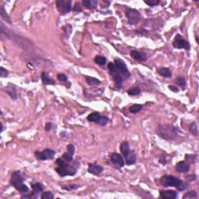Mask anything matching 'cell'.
I'll list each match as a JSON object with an SVG mask.
<instances>
[{"label": "cell", "mask_w": 199, "mask_h": 199, "mask_svg": "<svg viewBox=\"0 0 199 199\" xmlns=\"http://www.w3.org/2000/svg\"><path fill=\"white\" fill-rule=\"evenodd\" d=\"M75 153V147L72 144H69L67 145V151L62 155L64 160L67 162H71L73 160V156Z\"/></svg>", "instance_id": "cell-15"}, {"label": "cell", "mask_w": 199, "mask_h": 199, "mask_svg": "<svg viewBox=\"0 0 199 199\" xmlns=\"http://www.w3.org/2000/svg\"><path fill=\"white\" fill-rule=\"evenodd\" d=\"M108 70H109V73L111 76L112 79L115 82V86H117L118 89H121V86H122L123 83V79L122 76H121V73H120L119 69H117V67L116 66V65L113 62H110L108 63L107 65Z\"/></svg>", "instance_id": "cell-6"}, {"label": "cell", "mask_w": 199, "mask_h": 199, "mask_svg": "<svg viewBox=\"0 0 199 199\" xmlns=\"http://www.w3.org/2000/svg\"><path fill=\"white\" fill-rule=\"evenodd\" d=\"M145 4H147L148 6H156L160 4V1L158 0H150V1H144Z\"/></svg>", "instance_id": "cell-35"}, {"label": "cell", "mask_w": 199, "mask_h": 199, "mask_svg": "<svg viewBox=\"0 0 199 199\" xmlns=\"http://www.w3.org/2000/svg\"><path fill=\"white\" fill-rule=\"evenodd\" d=\"M160 197L166 199H175L177 197V192L172 190L160 191Z\"/></svg>", "instance_id": "cell-17"}, {"label": "cell", "mask_w": 199, "mask_h": 199, "mask_svg": "<svg viewBox=\"0 0 199 199\" xmlns=\"http://www.w3.org/2000/svg\"><path fill=\"white\" fill-rule=\"evenodd\" d=\"M6 92H7L8 94L11 97L12 99H13V100H16V99H17V91H16L15 86H13L12 84H9V86L6 87Z\"/></svg>", "instance_id": "cell-22"}, {"label": "cell", "mask_w": 199, "mask_h": 199, "mask_svg": "<svg viewBox=\"0 0 199 199\" xmlns=\"http://www.w3.org/2000/svg\"><path fill=\"white\" fill-rule=\"evenodd\" d=\"M169 89L171 90V91L174 92V93H178L179 92V89L177 87V86H173V85H169Z\"/></svg>", "instance_id": "cell-40"}, {"label": "cell", "mask_w": 199, "mask_h": 199, "mask_svg": "<svg viewBox=\"0 0 199 199\" xmlns=\"http://www.w3.org/2000/svg\"><path fill=\"white\" fill-rule=\"evenodd\" d=\"M55 151L51 149H46L44 151H35L34 152L35 157L39 160H53L55 156Z\"/></svg>", "instance_id": "cell-7"}, {"label": "cell", "mask_w": 199, "mask_h": 199, "mask_svg": "<svg viewBox=\"0 0 199 199\" xmlns=\"http://www.w3.org/2000/svg\"><path fill=\"white\" fill-rule=\"evenodd\" d=\"M104 171V167L97 163H89L88 166V172L95 176H99Z\"/></svg>", "instance_id": "cell-13"}, {"label": "cell", "mask_w": 199, "mask_h": 199, "mask_svg": "<svg viewBox=\"0 0 199 199\" xmlns=\"http://www.w3.org/2000/svg\"><path fill=\"white\" fill-rule=\"evenodd\" d=\"M73 11L74 12H81L82 11V9H81V6H80L79 2H76L74 6V9H73Z\"/></svg>", "instance_id": "cell-38"}, {"label": "cell", "mask_w": 199, "mask_h": 199, "mask_svg": "<svg viewBox=\"0 0 199 199\" xmlns=\"http://www.w3.org/2000/svg\"><path fill=\"white\" fill-rule=\"evenodd\" d=\"M161 184L164 188L168 187H175L180 191H184L188 188V184L183 182L181 179L173 177L171 175H164L161 178Z\"/></svg>", "instance_id": "cell-1"}, {"label": "cell", "mask_w": 199, "mask_h": 199, "mask_svg": "<svg viewBox=\"0 0 199 199\" xmlns=\"http://www.w3.org/2000/svg\"><path fill=\"white\" fill-rule=\"evenodd\" d=\"M52 128V125L51 123H47L46 125H45V131L46 132H49V131H51V129Z\"/></svg>", "instance_id": "cell-41"}, {"label": "cell", "mask_w": 199, "mask_h": 199, "mask_svg": "<svg viewBox=\"0 0 199 199\" xmlns=\"http://www.w3.org/2000/svg\"><path fill=\"white\" fill-rule=\"evenodd\" d=\"M79 188V185H70L69 186V188H65V189H67V190H72V189H76V188Z\"/></svg>", "instance_id": "cell-42"}, {"label": "cell", "mask_w": 199, "mask_h": 199, "mask_svg": "<svg viewBox=\"0 0 199 199\" xmlns=\"http://www.w3.org/2000/svg\"><path fill=\"white\" fill-rule=\"evenodd\" d=\"M58 79L60 80V81H61V82H66L68 79L67 76H66L65 74H62V73H59V74H58Z\"/></svg>", "instance_id": "cell-37"}, {"label": "cell", "mask_w": 199, "mask_h": 199, "mask_svg": "<svg viewBox=\"0 0 199 199\" xmlns=\"http://www.w3.org/2000/svg\"><path fill=\"white\" fill-rule=\"evenodd\" d=\"M1 17L3 20L7 21L8 23H11V20H10V19H9V17L8 16V14L6 13V9L4 8V6H2L1 7Z\"/></svg>", "instance_id": "cell-32"}, {"label": "cell", "mask_w": 199, "mask_h": 199, "mask_svg": "<svg viewBox=\"0 0 199 199\" xmlns=\"http://www.w3.org/2000/svg\"><path fill=\"white\" fill-rule=\"evenodd\" d=\"M186 178L188 181H193L196 179V176L194 174H191V175H188V176H187Z\"/></svg>", "instance_id": "cell-39"}, {"label": "cell", "mask_w": 199, "mask_h": 199, "mask_svg": "<svg viewBox=\"0 0 199 199\" xmlns=\"http://www.w3.org/2000/svg\"><path fill=\"white\" fill-rule=\"evenodd\" d=\"M54 197V194H53L51 192H49V191L43 192L41 195V199H53Z\"/></svg>", "instance_id": "cell-33"}, {"label": "cell", "mask_w": 199, "mask_h": 199, "mask_svg": "<svg viewBox=\"0 0 199 199\" xmlns=\"http://www.w3.org/2000/svg\"><path fill=\"white\" fill-rule=\"evenodd\" d=\"M189 131H190V132L193 135L197 136V135H198V131H197V126L196 122H193L191 124L190 127H189Z\"/></svg>", "instance_id": "cell-28"}, {"label": "cell", "mask_w": 199, "mask_h": 199, "mask_svg": "<svg viewBox=\"0 0 199 199\" xmlns=\"http://www.w3.org/2000/svg\"><path fill=\"white\" fill-rule=\"evenodd\" d=\"M57 167L55 168V171L57 172L60 177H66V176H74L76 174L77 169L73 166L70 165L68 163L65 162L62 159L58 158L56 160Z\"/></svg>", "instance_id": "cell-3"}, {"label": "cell", "mask_w": 199, "mask_h": 199, "mask_svg": "<svg viewBox=\"0 0 199 199\" xmlns=\"http://www.w3.org/2000/svg\"><path fill=\"white\" fill-rule=\"evenodd\" d=\"M32 189L34 191V193L38 195V194L43 192L44 185L41 183H35V184H30Z\"/></svg>", "instance_id": "cell-21"}, {"label": "cell", "mask_w": 199, "mask_h": 199, "mask_svg": "<svg viewBox=\"0 0 199 199\" xmlns=\"http://www.w3.org/2000/svg\"><path fill=\"white\" fill-rule=\"evenodd\" d=\"M86 82L90 86H97L99 84L101 83V80H99L98 79L94 78V77H90V76H86Z\"/></svg>", "instance_id": "cell-24"}, {"label": "cell", "mask_w": 199, "mask_h": 199, "mask_svg": "<svg viewBox=\"0 0 199 199\" xmlns=\"http://www.w3.org/2000/svg\"><path fill=\"white\" fill-rule=\"evenodd\" d=\"M126 17L129 20V23L131 25L138 24L140 21V13L138 10L135 9H129L126 11Z\"/></svg>", "instance_id": "cell-9"}, {"label": "cell", "mask_w": 199, "mask_h": 199, "mask_svg": "<svg viewBox=\"0 0 199 199\" xmlns=\"http://www.w3.org/2000/svg\"><path fill=\"white\" fill-rule=\"evenodd\" d=\"M94 61H95L97 65H101V66H103V65H106L107 63V58L104 56L101 55H97L94 58Z\"/></svg>", "instance_id": "cell-26"}, {"label": "cell", "mask_w": 199, "mask_h": 199, "mask_svg": "<svg viewBox=\"0 0 199 199\" xmlns=\"http://www.w3.org/2000/svg\"><path fill=\"white\" fill-rule=\"evenodd\" d=\"M175 169L178 173H188L190 170V165L187 161H180L175 166Z\"/></svg>", "instance_id": "cell-14"}, {"label": "cell", "mask_w": 199, "mask_h": 199, "mask_svg": "<svg viewBox=\"0 0 199 199\" xmlns=\"http://www.w3.org/2000/svg\"><path fill=\"white\" fill-rule=\"evenodd\" d=\"M41 79H42V82L45 85H54V79L50 78L48 76V73H46V72H42V73H41Z\"/></svg>", "instance_id": "cell-18"}, {"label": "cell", "mask_w": 199, "mask_h": 199, "mask_svg": "<svg viewBox=\"0 0 199 199\" xmlns=\"http://www.w3.org/2000/svg\"><path fill=\"white\" fill-rule=\"evenodd\" d=\"M56 6L61 14L64 15L69 13L72 9V1L70 0H58L56 1Z\"/></svg>", "instance_id": "cell-11"}, {"label": "cell", "mask_w": 199, "mask_h": 199, "mask_svg": "<svg viewBox=\"0 0 199 199\" xmlns=\"http://www.w3.org/2000/svg\"><path fill=\"white\" fill-rule=\"evenodd\" d=\"M176 83H177L178 86L183 87V89H185V87H186V84H187L186 79H185L184 77H181V76L177 77V79H176Z\"/></svg>", "instance_id": "cell-29"}, {"label": "cell", "mask_w": 199, "mask_h": 199, "mask_svg": "<svg viewBox=\"0 0 199 199\" xmlns=\"http://www.w3.org/2000/svg\"><path fill=\"white\" fill-rule=\"evenodd\" d=\"M173 48L177 49H185V50H190V44L186 40L184 39V37L181 34H177L175 36L174 40L173 41Z\"/></svg>", "instance_id": "cell-8"}, {"label": "cell", "mask_w": 199, "mask_h": 199, "mask_svg": "<svg viewBox=\"0 0 199 199\" xmlns=\"http://www.w3.org/2000/svg\"><path fill=\"white\" fill-rule=\"evenodd\" d=\"M113 63L115 64L117 69H119L120 73H121V76H122L123 79H129V77L131 76L130 72H129V69L127 67L126 64L125 63V61H123L122 59H121V58H115Z\"/></svg>", "instance_id": "cell-10"}, {"label": "cell", "mask_w": 199, "mask_h": 199, "mask_svg": "<svg viewBox=\"0 0 199 199\" xmlns=\"http://www.w3.org/2000/svg\"><path fill=\"white\" fill-rule=\"evenodd\" d=\"M121 153L125 157V163L128 166L134 165L136 163V155L134 150H132L129 147V144L127 141H123L120 145Z\"/></svg>", "instance_id": "cell-5"}, {"label": "cell", "mask_w": 199, "mask_h": 199, "mask_svg": "<svg viewBox=\"0 0 199 199\" xmlns=\"http://www.w3.org/2000/svg\"><path fill=\"white\" fill-rule=\"evenodd\" d=\"M127 93H128V94H129V96L134 97V96L138 95V94L141 93V89H140L138 86H134V87H132L128 89Z\"/></svg>", "instance_id": "cell-25"}, {"label": "cell", "mask_w": 199, "mask_h": 199, "mask_svg": "<svg viewBox=\"0 0 199 199\" xmlns=\"http://www.w3.org/2000/svg\"><path fill=\"white\" fill-rule=\"evenodd\" d=\"M185 159L187 162L191 163H195L197 160V156L196 155H185Z\"/></svg>", "instance_id": "cell-31"}, {"label": "cell", "mask_w": 199, "mask_h": 199, "mask_svg": "<svg viewBox=\"0 0 199 199\" xmlns=\"http://www.w3.org/2000/svg\"><path fill=\"white\" fill-rule=\"evenodd\" d=\"M130 55L132 58H134L135 61H145L147 60V56L144 52L139 51L137 50H132L130 52Z\"/></svg>", "instance_id": "cell-16"}, {"label": "cell", "mask_w": 199, "mask_h": 199, "mask_svg": "<svg viewBox=\"0 0 199 199\" xmlns=\"http://www.w3.org/2000/svg\"><path fill=\"white\" fill-rule=\"evenodd\" d=\"M179 129L171 125H160L156 131V134L160 138L166 140H173L178 136Z\"/></svg>", "instance_id": "cell-2"}, {"label": "cell", "mask_w": 199, "mask_h": 199, "mask_svg": "<svg viewBox=\"0 0 199 199\" xmlns=\"http://www.w3.org/2000/svg\"><path fill=\"white\" fill-rule=\"evenodd\" d=\"M110 161L113 164L117 165L119 167H123L125 166V160L122 156L117 153H113L110 155Z\"/></svg>", "instance_id": "cell-12"}, {"label": "cell", "mask_w": 199, "mask_h": 199, "mask_svg": "<svg viewBox=\"0 0 199 199\" xmlns=\"http://www.w3.org/2000/svg\"><path fill=\"white\" fill-rule=\"evenodd\" d=\"M109 122V119L108 117H105V116H101V118L100 119L99 122L97 123L99 125H101V126H105L106 125H107V123Z\"/></svg>", "instance_id": "cell-34"}, {"label": "cell", "mask_w": 199, "mask_h": 199, "mask_svg": "<svg viewBox=\"0 0 199 199\" xmlns=\"http://www.w3.org/2000/svg\"><path fill=\"white\" fill-rule=\"evenodd\" d=\"M24 181V177L23 176L20 170H16V171L13 172L11 175V179H10V184L16 190L23 194L29 191V188L26 184H23Z\"/></svg>", "instance_id": "cell-4"}, {"label": "cell", "mask_w": 199, "mask_h": 199, "mask_svg": "<svg viewBox=\"0 0 199 199\" xmlns=\"http://www.w3.org/2000/svg\"><path fill=\"white\" fill-rule=\"evenodd\" d=\"M197 197V194L195 191H188V193L184 194V195L183 196L184 199H188V198H196Z\"/></svg>", "instance_id": "cell-30"}, {"label": "cell", "mask_w": 199, "mask_h": 199, "mask_svg": "<svg viewBox=\"0 0 199 199\" xmlns=\"http://www.w3.org/2000/svg\"><path fill=\"white\" fill-rule=\"evenodd\" d=\"M82 4L85 7L89 8V9H93V8L97 7V0H83Z\"/></svg>", "instance_id": "cell-23"}, {"label": "cell", "mask_w": 199, "mask_h": 199, "mask_svg": "<svg viewBox=\"0 0 199 199\" xmlns=\"http://www.w3.org/2000/svg\"><path fill=\"white\" fill-rule=\"evenodd\" d=\"M8 74H9L8 70H6V69H4L3 67L0 68V76H1V77H7Z\"/></svg>", "instance_id": "cell-36"}, {"label": "cell", "mask_w": 199, "mask_h": 199, "mask_svg": "<svg viewBox=\"0 0 199 199\" xmlns=\"http://www.w3.org/2000/svg\"><path fill=\"white\" fill-rule=\"evenodd\" d=\"M158 73L163 77H165V78H170L172 76V73L171 71L169 70L168 68L166 67H162L158 69Z\"/></svg>", "instance_id": "cell-20"}, {"label": "cell", "mask_w": 199, "mask_h": 199, "mask_svg": "<svg viewBox=\"0 0 199 199\" xmlns=\"http://www.w3.org/2000/svg\"><path fill=\"white\" fill-rule=\"evenodd\" d=\"M142 109V106L141 104H133L132 106H131L129 107V111L132 113H137L140 111V110Z\"/></svg>", "instance_id": "cell-27"}, {"label": "cell", "mask_w": 199, "mask_h": 199, "mask_svg": "<svg viewBox=\"0 0 199 199\" xmlns=\"http://www.w3.org/2000/svg\"><path fill=\"white\" fill-rule=\"evenodd\" d=\"M101 114L98 112H93V113H91L90 114L87 116L86 117V119L87 121H90V122H94V123H98L100 119L101 118Z\"/></svg>", "instance_id": "cell-19"}]
</instances>
